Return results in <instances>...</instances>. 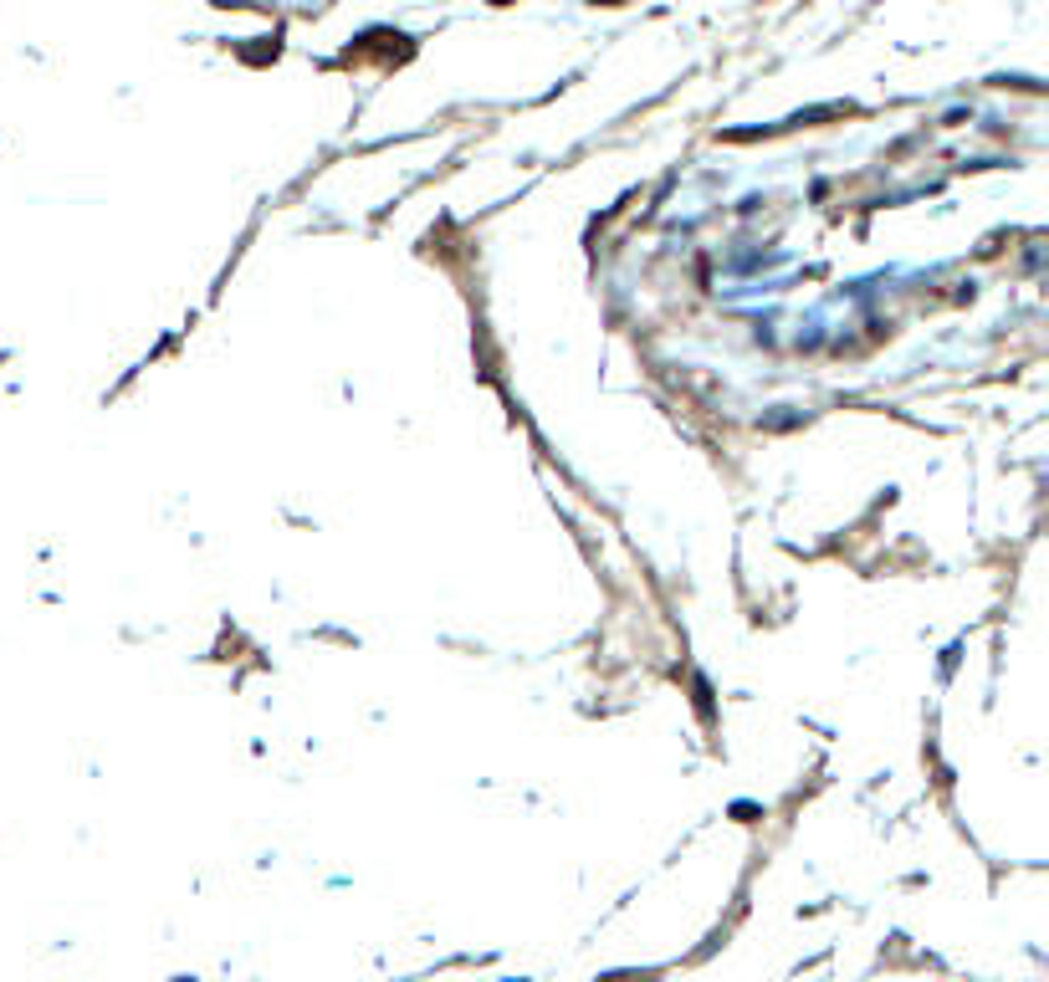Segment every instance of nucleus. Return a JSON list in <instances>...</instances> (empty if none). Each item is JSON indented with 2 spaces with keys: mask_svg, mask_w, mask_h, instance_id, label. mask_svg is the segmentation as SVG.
<instances>
[]
</instances>
